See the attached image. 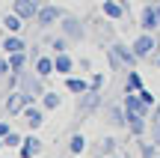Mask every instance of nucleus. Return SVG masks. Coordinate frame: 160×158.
Returning a JSON list of instances; mask_svg holds the SVG:
<instances>
[{
  "label": "nucleus",
  "instance_id": "3",
  "mask_svg": "<svg viewBox=\"0 0 160 158\" xmlns=\"http://www.w3.org/2000/svg\"><path fill=\"white\" fill-rule=\"evenodd\" d=\"M139 27L145 30V33H154V30L160 27V15H157V6L148 3L142 12H139Z\"/></svg>",
  "mask_w": 160,
  "mask_h": 158
},
{
  "label": "nucleus",
  "instance_id": "33",
  "mask_svg": "<svg viewBox=\"0 0 160 158\" xmlns=\"http://www.w3.org/2000/svg\"><path fill=\"white\" fill-rule=\"evenodd\" d=\"M9 131H12V128H9V123H0V137H6Z\"/></svg>",
  "mask_w": 160,
  "mask_h": 158
},
{
  "label": "nucleus",
  "instance_id": "38",
  "mask_svg": "<svg viewBox=\"0 0 160 158\" xmlns=\"http://www.w3.org/2000/svg\"><path fill=\"white\" fill-rule=\"evenodd\" d=\"M36 3H45V0H36Z\"/></svg>",
  "mask_w": 160,
  "mask_h": 158
},
{
  "label": "nucleus",
  "instance_id": "10",
  "mask_svg": "<svg viewBox=\"0 0 160 158\" xmlns=\"http://www.w3.org/2000/svg\"><path fill=\"white\" fill-rule=\"evenodd\" d=\"M24 107H27L24 93H9V99H6V113H24Z\"/></svg>",
  "mask_w": 160,
  "mask_h": 158
},
{
  "label": "nucleus",
  "instance_id": "23",
  "mask_svg": "<svg viewBox=\"0 0 160 158\" xmlns=\"http://www.w3.org/2000/svg\"><path fill=\"white\" fill-rule=\"evenodd\" d=\"M68 149H71L74 155H80V152L86 149V137H83V134H71V140H68Z\"/></svg>",
  "mask_w": 160,
  "mask_h": 158
},
{
  "label": "nucleus",
  "instance_id": "30",
  "mask_svg": "<svg viewBox=\"0 0 160 158\" xmlns=\"http://www.w3.org/2000/svg\"><path fill=\"white\" fill-rule=\"evenodd\" d=\"M92 90H101V84H104V75H92Z\"/></svg>",
  "mask_w": 160,
  "mask_h": 158
},
{
  "label": "nucleus",
  "instance_id": "24",
  "mask_svg": "<svg viewBox=\"0 0 160 158\" xmlns=\"http://www.w3.org/2000/svg\"><path fill=\"white\" fill-rule=\"evenodd\" d=\"M98 152H101V158L113 155V152H116V137H104V140H101V146H98Z\"/></svg>",
  "mask_w": 160,
  "mask_h": 158
},
{
  "label": "nucleus",
  "instance_id": "31",
  "mask_svg": "<svg viewBox=\"0 0 160 158\" xmlns=\"http://www.w3.org/2000/svg\"><path fill=\"white\" fill-rule=\"evenodd\" d=\"M151 143H160V123H154V131H151Z\"/></svg>",
  "mask_w": 160,
  "mask_h": 158
},
{
  "label": "nucleus",
  "instance_id": "28",
  "mask_svg": "<svg viewBox=\"0 0 160 158\" xmlns=\"http://www.w3.org/2000/svg\"><path fill=\"white\" fill-rule=\"evenodd\" d=\"M139 95H142V101H145V105H148V107H154V105H157V99H154V95H151V93H148V90H145V87L139 90Z\"/></svg>",
  "mask_w": 160,
  "mask_h": 158
},
{
  "label": "nucleus",
  "instance_id": "21",
  "mask_svg": "<svg viewBox=\"0 0 160 158\" xmlns=\"http://www.w3.org/2000/svg\"><path fill=\"white\" fill-rule=\"evenodd\" d=\"M142 90V78L137 72H128V84H125V93H139Z\"/></svg>",
  "mask_w": 160,
  "mask_h": 158
},
{
  "label": "nucleus",
  "instance_id": "20",
  "mask_svg": "<svg viewBox=\"0 0 160 158\" xmlns=\"http://www.w3.org/2000/svg\"><path fill=\"white\" fill-rule=\"evenodd\" d=\"M6 57H9L12 72H15V75H21V69L27 66V54H24V51H18V54H6Z\"/></svg>",
  "mask_w": 160,
  "mask_h": 158
},
{
  "label": "nucleus",
  "instance_id": "27",
  "mask_svg": "<svg viewBox=\"0 0 160 158\" xmlns=\"http://www.w3.org/2000/svg\"><path fill=\"white\" fill-rule=\"evenodd\" d=\"M139 152H142V158H154L157 149H154V143H139Z\"/></svg>",
  "mask_w": 160,
  "mask_h": 158
},
{
  "label": "nucleus",
  "instance_id": "14",
  "mask_svg": "<svg viewBox=\"0 0 160 158\" xmlns=\"http://www.w3.org/2000/svg\"><path fill=\"white\" fill-rule=\"evenodd\" d=\"M113 51L119 54V60L125 66H137L139 63V57H137V51H133V48H125V45H113Z\"/></svg>",
  "mask_w": 160,
  "mask_h": 158
},
{
  "label": "nucleus",
  "instance_id": "19",
  "mask_svg": "<svg viewBox=\"0 0 160 158\" xmlns=\"http://www.w3.org/2000/svg\"><path fill=\"white\" fill-rule=\"evenodd\" d=\"M104 15H107V18H113V21H116V18H122V15H125V3L104 0Z\"/></svg>",
  "mask_w": 160,
  "mask_h": 158
},
{
  "label": "nucleus",
  "instance_id": "12",
  "mask_svg": "<svg viewBox=\"0 0 160 158\" xmlns=\"http://www.w3.org/2000/svg\"><path fill=\"white\" fill-rule=\"evenodd\" d=\"M0 48H3L6 54H18V51H24L27 45H24V39H21L18 33H9V36L3 39V45H0Z\"/></svg>",
  "mask_w": 160,
  "mask_h": 158
},
{
  "label": "nucleus",
  "instance_id": "40",
  "mask_svg": "<svg viewBox=\"0 0 160 158\" xmlns=\"http://www.w3.org/2000/svg\"><path fill=\"white\" fill-rule=\"evenodd\" d=\"M101 3H104V0H101Z\"/></svg>",
  "mask_w": 160,
  "mask_h": 158
},
{
  "label": "nucleus",
  "instance_id": "25",
  "mask_svg": "<svg viewBox=\"0 0 160 158\" xmlns=\"http://www.w3.org/2000/svg\"><path fill=\"white\" fill-rule=\"evenodd\" d=\"M51 45H53V51H57V54H65V51H68V36H57Z\"/></svg>",
  "mask_w": 160,
  "mask_h": 158
},
{
  "label": "nucleus",
  "instance_id": "4",
  "mask_svg": "<svg viewBox=\"0 0 160 158\" xmlns=\"http://www.w3.org/2000/svg\"><path fill=\"white\" fill-rule=\"evenodd\" d=\"M125 111L128 113H142V117H148L151 107L142 101V95H139V93H125Z\"/></svg>",
  "mask_w": 160,
  "mask_h": 158
},
{
  "label": "nucleus",
  "instance_id": "8",
  "mask_svg": "<svg viewBox=\"0 0 160 158\" xmlns=\"http://www.w3.org/2000/svg\"><path fill=\"white\" fill-rule=\"evenodd\" d=\"M21 117H24V123H27L30 125V128H39V125L42 123H45V113H42V107H36V105H27V107H24V113H21Z\"/></svg>",
  "mask_w": 160,
  "mask_h": 158
},
{
  "label": "nucleus",
  "instance_id": "39",
  "mask_svg": "<svg viewBox=\"0 0 160 158\" xmlns=\"http://www.w3.org/2000/svg\"><path fill=\"white\" fill-rule=\"evenodd\" d=\"M157 66H160V60H157Z\"/></svg>",
  "mask_w": 160,
  "mask_h": 158
},
{
  "label": "nucleus",
  "instance_id": "17",
  "mask_svg": "<svg viewBox=\"0 0 160 158\" xmlns=\"http://www.w3.org/2000/svg\"><path fill=\"white\" fill-rule=\"evenodd\" d=\"M3 27L9 30V33H18V30L24 27V18L18 15V12H6L3 15Z\"/></svg>",
  "mask_w": 160,
  "mask_h": 158
},
{
  "label": "nucleus",
  "instance_id": "32",
  "mask_svg": "<svg viewBox=\"0 0 160 158\" xmlns=\"http://www.w3.org/2000/svg\"><path fill=\"white\" fill-rule=\"evenodd\" d=\"M151 119H154V123H160V101L151 107Z\"/></svg>",
  "mask_w": 160,
  "mask_h": 158
},
{
  "label": "nucleus",
  "instance_id": "11",
  "mask_svg": "<svg viewBox=\"0 0 160 158\" xmlns=\"http://www.w3.org/2000/svg\"><path fill=\"white\" fill-rule=\"evenodd\" d=\"M95 105H98V90H89V93L80 95L77 111H80V113H89V111H95Z\"/></svg>",
  "mask_w": 160,
  "mask_h": 158
},
{
  "label": "nucleus",
  "instance_id": "36",
  "mask_svg": "<svg viewBox=\"0 0 160 158\" xmlns=\"http://www.w3.org/2000/svg\"><path fill=\"white\" fill-rule=\"evenodd\" d=\"M151 3H154V6H157V3H160V0H151Z\"/></svg>",
  "mask_w": 160,
  "mask_h": 158
},
{
  "label": "nucleus",
  "instance_id": "6",
  "mask_svg": "<svg viewBox=\"0 0 160 158\" xmlns=\"http://www.w3.org/2000/svg\"><path fill=\"white\" fill-rule=\"evenodd\" d=\"M131 48L137 51V57H139V60H142V57H148V54L157 48V42H154V33H145V30H142V36H139V39L133 42Z\"/></svg>",
  "mask_w": 160,
  "mask_h": 158
},
{
  "label": "nucleus",
  "instance_id": "22",
  "mask_svg": "<svg viewBox=\"0 0 160 158\" xmlns=\"http://www.w3.org/2000/svg\"><path fill=\"white\" fill-rule=\"evenodd\" d=\"M59 105H62V99H59L57 93H45L42 95V107H45V111H57Z\"/></svg>",
  "mask_w": 160,
  "mask_h": 158
},
{
  "label": "nucleus",
  "instance_id": "2",
  "mask_svg": "<svg viewBox=\"0 0 160 158\" xmlns=\"http://www.w3.org/2000/svg\"><path fill=\"white\" fill-rule=\"evenodd\" d=\"M39 9H42V3H36V0H12V12H18L24 21H36Z\"/></svg>",
  "mask_w": 160,
  "mask_h": 158
},
{
  "label": "nucleus",
  "instance_id": "37",
  "mask_svg": "<svg viewBox=\"0 0 160 158\" xmlns=\"http://www.w3.org/2000/svg\"><path fill=\"white\" fill-rule=\"evenodd\" d=\"M157 15H160V3H157Z\"/></svg>",
  "mask_w": 160,
  "mask_h": 158
},
{
  "label": "nucleus",
  "instance_id": "34",
  "mask_svg": "<svg viewBox=\"0 0 160 158\" xmlns=\"http://www.w3.org/2000/svg\"><path fill=\"white\" fill-rule=\"evenodd\" d=\"M107 158H122V155H116V152H113V155H107Z\"/></svg>",
  "mask_w": 160,
  "mask_h": 158
},
{
  "label": "nucleus",
  "instance_id": "5",
  "mask_svg": "<svg viewBox=\"0 0 160 158\" xmlns=\"http://www.w3.org/2000/svg\"><path fill=\"white\" fill-rule=\"evenodd\" d=\"M59 27H62V36H68V39H74V42H80V39H83V24H80V18L65 15Z\"/></svg>",
  "mask_w": 160,
  "mask_h": 158
},
{
  "label": "nucleus",
  "instance_id": "7",
  "mask_svg": "<svg viewBox=\"0 0 160 158\" xmlns=\"http://www.w3.org/2000/svg\"><path fill=\"white\" fill-rule=\"evenodd\" d=\"M42 149H45V143L36 134H30V137H24V143H21V158H36Z\"/></svg>",
  "mask_w": 160,
  "mask_h": 158
},
{
  "label": "nucleus",
  "instance_id": "26",
  "mask_svg": "<svg viewBox=\"0 0 160 158\" xmlns=\"http://www.w3.org/2000/svg\"><path fill=\"white\" fill-rule=\"evenodd\" d=\"M3 143H6V146H21V143H24V137L18 134V131H9V134L3 137Z\"/></svg>",
  "mask_w": 160,
  "mask_h": 158
},
{
  "label": "nucleus",
  "instance_id": "9",
  "mask_svg": "<svg viewBox=\"0 0 160 158\" xmlns=\"http://www.w3.org/2000/svg\"><path fill=\"white\" fill-rule=\"evenodd\" d=\"M145 128H148V123H145L142 113H128V131H131L133 137H142Z\"/></svg>",
  "mask_w": 160,
  "mask_h": 158
},
{
  "label": "nucleus",
  "instance_id": "35",
  "mask_svg": "<svg viewBox=\"0 0 160 158\" xmlns=\"http://www.w3.org/2000/svg\"><path fill=\"white\" fill-rule=\"evenodd\" d=\"M3 146H6V143H3V137H0V149H3Z\"/></svg>",
  "mask_w": 160,
  "mask_h": 158
},
{
  "label": "nucleus",
  "instance_id": "1",
  "mask_svg": "<svg viewBox=\"0 0 160 158\" xmlns=\"http://www.w3.org/2000/svg\"><path fill=\"white\" fill-rule=\"evenodd\" d=\"M62 18H65V9H62V6H57V3H42L39 15H36V24H39L42 30H48V27H53L57 21H62Z\"/></svg>",
  "mask_w": 160,
  "mask_h": 158
},
{
  "label": "nucleus",
  "instance_id": "13",
  "mask_svg": "<svg viewBox=\"0 0 160 158\" xmlns=\"http://www.w3.org/2000/svg\"><path fill=\"white\" fill-rule=\"evenodd\" d=\"M57 72V63H53V57H39L36 60V75L39 78H48Z\"/></svg>",
  "mask_w": 160,
  "mask_h": 158
},
{
  "label": "nucleus",
  "instance_id": "29",
  "mask_svg": "<svg viewBox=\"0 0 160 158\" xmlns=\"http://www.w3.org/2000/svg\"><path fill=\"white\" fill-rule=\"evenodd\" d=\"M12 72V66H9V57H0V78L3 75H9Z\"/></svg>",
  "mask_w": 160,
  "mask_h": 158
},
{
  "label": "nucleus",
  "instance_id": "18",
  "mask_svg": "<svg viewBox=\"0 0 160 158\" xmlns=\"http://www.w3.org/2000/svg\"><path fill=\"white\" fill-rule=\"evenodd\" d=\"M110 123H113V125H125V128H128V111H125V105H113V107H110Z\"/></svg>",
  "mask_w": 160,
  "mask_h": 158
},
{
  "label": "nucleus",
  "instance_id": "15",
  "mask_svg": "<svg viewBox=\"0 0 160 158\" xmlns=\"http://www.w3.org/2000/svg\"><path fill=\"white\" fill-rule=\"evenodd\" d=\"M65 87H68V93L83 95V93H89V90H92V84L83 81V78H68V81H65Z\"/></svg>",
  "mask_w": 160,
  "mask_h": 158
},
{
  "label": "nucleus",
  "instance_id": "16",
  "mask_svg": "<svg viewBox=\"0 0 160 158\" xmlns=\"http://www.w3.org/2000/svg\"><path fill=\"white\" fill-rule=\"evenodd\" d=\"M53 63H57V75H71V69H74V60L68 54H57Z\"/></svg>",
  "mask_w": 160,
  "mask_h": 158
}]
</instances>
